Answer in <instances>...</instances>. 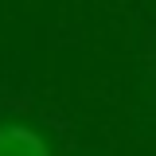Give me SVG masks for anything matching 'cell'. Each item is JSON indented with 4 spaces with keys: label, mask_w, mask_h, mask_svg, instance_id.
<instances>
[{
    "label": "cell",
    "mask_w": 156,
    "mask_h": 156,
    "mask_svg": "<svg viewBox=\"0 0 156 156\" xmlns=\"http://www.w3.org/2000/svg\"><path fill=\"white\" fill-rule=\"evenodd\" d=\"M0 156H51V148L27 125H0Z\"/></svg>",
    "instance_id": "6da1fadb"
}]
</instances>
